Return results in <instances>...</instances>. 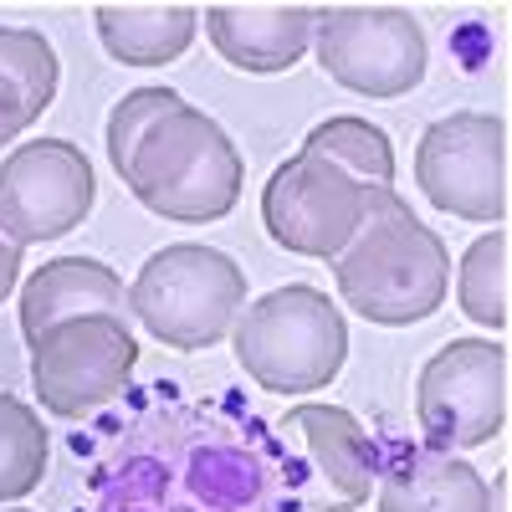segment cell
Masks as SVG:
<instances>
[{
  "instance_id": "52a82bcc",
  "label": "cell",
  "mask_w": 512,
  "mask_h": 512,
  "mask_svg": "<svg viewBox=\"0 0 512 512\" xmlns=\"http://www.w3.org/2000/svg\"><path fill=\"white\" fill-rule=\"evenodd\" d=\"M369 195L374 190L359 185L349 169H338L313 149H297L262 185V226L292 256L338 262V251L369 221Z\"/></svg>"
},
{
  "instance_id": "ac0fdd59",
  "label": "cell",
  "mask_w": 512,
  "mask_h": 512,
  "mask_svg": "<svg viewBox=\"0 0 512 512\" xmlns=\"http://www.w3.org/2000/svg\"><path fill=\"white\" fill-rule=\"evenodd\" d=\"M303 149L333 159L338 169H349V175L359 185H369V190H395V144L369 118H354V113L323 118L303 139Z\"/></svg>"
},
{
  "instance_id": "ffe728a7",
  "label": "cell",
  "mask_w": 512,
  "mask_h": 512,
  "mask_svg": "<svg viewBox=\"0 0 512 512\" xmlns=\"http://www.w3.org/2000/svg\"><path fill=\"white\" fill-rule=\"evenodd\" d=\"M185 98L175 93V88H134V93H123L118 103H113V113H108V164L118 169H128V154L139 149V139L149 134V128L169 113V108H180Z\"/></svg>"
},
{
  "instance_id": "e0dca14e",
  "label": "cell",
  "mask_w": 512,
  "mask_h": 512,
  "mask_svg": "<svg viewBox=\"0 0 512 512\" xmlns=\"http://www.w3.org/2000/svg\"><path fill=\"white\" fill-rule=\"evenodd\" d=\"M512 236L502 226H492L487 236H477L466 246L461 267H456V303L477 328L502 333L507 328V297H512Z\"/></svg>"
},
{
  "instance_id": "9a60e30c",
  "label": "cell",
  "mask_w": 512,
  "mask_h": 512,
  "mask_svg": "<svg viewBox=\"0 0 512 512\" xmlns=\"http://www.w3.org/2000/svg\"><path fill=\"white\" fill-rule=\"evenodd\" d=\"M93 21H98V41L108 47V57L123 67L180 62L200 31L195 6H164V0L159 6H118V0H103L93 11Z\"/></svg>"
},
{
  "instance_id": "7402d4cb",
  "label": "cell",
  "mask_w": 512,
  "mask_h": 512,
  "mask_svg": "<svg viewBox=\"0 0 512 512\" xmlns=\"http://www.w3.org/2000/svg\"><path fill=\"white\" fill-rule=\"evenodd\" d=\"M487 512H507V472L497 477V487H492V497H487Z\"/></svg>"
},
{
  "instance_id": "8992f818",
  "label": "cell",
  "mask_w": 512,
  "mask_h": 512,
  "mask_svg": "<svg viewBox=\"0 0 512 512\" xmlns=\"http://www.w3.org/2000/svg\"><path fill=\"white\" fill-rule=\"evenodd\" d=\"M415 420L431 451H477L507 425V349L492 338H451L415 379Z\"/></svg>"
},
{
  "instance_id": "277c9868",
  "label": "cell",
  "mask_w": 512,
  "mask_h": 512,
  "mask_svg": "<svg viewBox=\"0 0 512 512\" xmlns=\"http://www.w3.org/2000/svg\"><path fill=\"white\" fill-rule=\"evenodd\" d=\"M246 308V272L226 251L175 241L154 251L128 287V313H134L164 349L200 354L216 349L236 328Z\"/></svg>"
},
{
  "instance_id": "2e32d148",
  "label": "cell",
  "mask_w": 512,
  "mask_h": 512,
  "mask_svg": "<svg viewBox=\"0 0 512 512\" xmlns=\"http://www.w3.org/2000/svg\"><path fill=\"white\" fill-rule=\"evenodd\" d=\"M487 482L472 461L425 451L400 461L379 487V512H487Z\"/></svg>"
},
{
  "instance_id": "5b68a950",
  "label": "cell",
  "mask_w": 512,
  "mask_h": 512,
  "mask_svg": "<svg viewBox=\"0 0 512 512\" xmlns=\"http://www.w3.org/2000/svg\"><path fill=\"white\" fill-rule=\"evenodd\" d=\"M318 67L359 98L390 103L420 88L431 47L405 6H318Z\"/></svg>"
},
{
  "instance_id": "3957f363",
  "label": "cell",
  "mask_w": 512,
  "mask_h": 512,
  "mask_svg": "<svg viewBox=\"0 0 512 512\" xmlns=\"http://www.w3.org/2000/svg\"><path fill=\"white\" fill-rule=\"evenodd\" d=\"M236 364L267 395H308L328 390L349 359V323L328 303V292L292 282L241 308L236 328Z\"/></svg>"
},
{
  "instance_id": "44dd1931",
  "label": "cell",
  "mask_w": 512,
  "mask_h": 512,
  "mask_svg": "<svg viewBox=\"0 0 512 512\" xmlns=\"http://www.w3.org/2000/svg\"><path fill=\"white\" fill-rule=\"evenodd\" d=\"M21 262H26V246L11 241V231L0 226V303L16 292V277H21Z\"/></svg>"
},
{
  "instance_id": "30bf717a",
  "label": "cell",
  "mask_w": 512,
  "mask_h": 512,
  "mask_svg": "<svg viewBox=\"0 0 512 512\" xmlns=\"http://www.w3.org/2000/svg\"><path fill=\"white\" fill-rule=\"evenodd\" d=\"M98 200V175L82 144L36 139L0 159V226L21 246L57 241L88 221Z\"/></svg>"
},
{
  "instance_id": "ba28073f",
  "label": "cell",
  "mask_w": 512,
  "mask_h": 512,
  "mask_svg": "<svg viewBox=\"0 0 512 512\" xmlns=\"http://www.w3.org/2000/svg\"><path fill=\"white\" fill-rule=\"evenodd\" d=\"M415 185L436 210L472 226L507 221V118L451 113L415 144Z\"/></svg>"
},
{
  "instance_id": "4fadbf2b",
  "label": "cell",
  "mask_w": 512,
  "mask_h": 512,
  "mask_svg": "<svg viewBox=\"0 0 512 512\" xmlns=\"http://www.w3.org/2000/svg\"><path fill=\"white\" fill-rule=\"evenodd\" d=\"M282 425L308 441L318 472L328 477V487H333L328 512H354L369 502V482H374L369 436L359 431V420L344 405H292Z\"/></svg>"
},
{
  "instance_id": "7a4b0ae2",
  "label": "cell",
  "mask_w": 512,
  "mask_h": 512,
  "mask_svg": "<svg viewBox=\"0 0 512 512\" xmlns=\"http://www.w3.org/2000/svg\"><path fill=\"white\" fill-rule=\"evenodd\" d=\"M118 180L154 216L175 226H210L236 210L246 159L216 118L180 103L139 139Z\"/></svg>"
},
{
  "instance_id": "6da1fadb",
  "label": "cell",
  "mask_w": 512,
  "mask_h": 512,
  "mask_svg": "<svg viewBox=\"0 0 512 512\" xmlns=\"http://www.w3.org/2000/svg\"><path fill=\"white\" fill-rule=\"evenodd\" d=\"M338 297L379 328H410L441 313L451 292V251L395 190L369 195L364 231L333 262Z\"/></svg>"
},
{
  "instance_id": "8fae6325",
  "label": "cell",
  "mask_w": 512,
  "mask_h": 512,
  "mask_svg": "<svg viewBox=\"0 0 512 512\" xmlns=\"http://www.w3.org/2000/svg\"><path fill=\"white\" fill-rule=\"evenodd\" d=\"M205 36L236 72L267 77L308 57L318 6H205Z\"/></svg>"
},
{
  "instance_id": "5bb4252c",
  "label": "cell",
  "mask_w": 512,
  "mask_h": 512,
  "mask_svg": "<svg viewBox=\"0 0 512 512\" xmlns=\"http://www.w3.org/2000/svg\"><path fill=\"white\" fill-rule=\"evenodd\" d=\"M57 47L31 26H0V149L16 144L57 98Z\"/></svg>"
},
{
  "instance_id": "9c48e42d",
  "label": "cell",
  "mask_w": 512,
  "mask_h": 512,
  "mask_svg": "<svg viewBox=\"0 0 512 512\" xmlns=\"http://www.w3.org/2000/svg\"><path fill=\"white\" fill-rule=\"evenodd\" d=\"M139 364V338L128 333V318L88 313L57 323L31 344V384L41 410L62 420L93 415L113 395L128 390V374Z\"/></svg>"
},
{
  "instance_id": "d6986e66",
  "label": "cell",
  "mask_w": 512,
  "mask_h": 512,
  "mask_svg": "<svg viewBox=\"0 0 512 512\" xmlns=\"http://www.w3.org/2000/svg\"><path fill=\"white\" fill-rule=\"evenodd\" d=\"M47 431H41V415L16 400L0 395V502H21L41 487L47 477Z\"/></svg>"
},
{
  "instance_id": "7c38bea8",
  "label": "cell",
  "mask_w": 512,
  "mask_h": 512,
  "mask_svg": "<svg viewBox=\"0 0 512 512\" xmlns=\"http://www.w3.org/2000/svg\"><path fill=\"white\" fill-rule=\"evenodd\" d=\"M108 313L128 318V292L113 267H103L98 256H57V262L36 267L21 287V333L26 344H36L41 333H52L57 323Z\"/></svg>"
},
{
  "instance_id": "603a6c76",
  "label": "cell",
  "mask_w": 512,
  "mask_h": 512,
  "mask_svg": "<svg viewBox=\"0 0 512 512\" xmlns=\"http://www.w3.org/2000/svg\"><path fill=\"white\" fill-rule=\"evenodd\" d=\"M11 512H26V507H11Z\"/></svg>"
}]
</instances>
